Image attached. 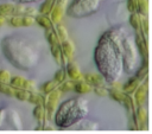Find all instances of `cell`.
<instances>
[{"label": "cell", "mask_w": 152, "mask_h": 134, "mask_svg": "<svg viewBox=\"0 0 152 134\" xmlns=\"http://www.w3.org/2000/svg\"><path fill=\"white\" fill-rule=\"evenodd\" d=\"M147 74H148V65H147V63H144V64L139 68V70L137 71L135 77L141 82L142 79L147 78Z\"/></svg>", "instance_id": "27"}, {"label": "cell", "mask_w": 152, "mask_h": 134, "mask_svg": "<svg viewBox=\"0 0 152 134\" xmlns=\"http://www.w3.org/2000/svg\"><path fill=\"white\" fill-rule=\"evenodd\" d=\"M75 82H76V81H72V79H70V81H65V79H64L62 83H59L58 89H59L62 92L72 91V90H74V87H75Z\"/></svg>", "instance_id": "25"}, {"label": "cell", "mask_w": 152, "mask_h": 134, "mask_svg": "<svg viewBox=\"0 0 152 134\" xmlns=\"http://www.w3.org/2000/svg\"><path fill=\"white\" fill-rule=\"evenodd\" d=\"M33 116L40 123H43V121L45 120V107L43 104H36V107L33 109Z\"/></svg>", "instance_id": "21"}, {"label": "cell", "mask_w": 152, "mask_h": 134, "mask_svg": "<svg viewBox=\"0 0 152 134\" xmlns=\"http://www.w3.org/2000/svg\"><path fill=\"white\" fill-rule=\"evenodd\" d=\"M137 12L141 15H147V13H148V1L147 0H137Z\"/></svg>", "instance_id": "23"}, {"label": "cell", "mask_w": 152, "mask_h": 134, "mask_svg": "<svg viewBox=\"0 0 152 134\" xmlns=\"http://www.w3.org/2000/svg\"><path fill=\"white\" fill-rule=\"evenodd\" d=\"M27 101H28L30 103L34 104V106H36V104H43V106H44V103H45V97H44L42 94L30 91V95H28Z\"/></svg>", "instance_id": "20"}, {"label": "cell", "mask_w": 152, "mask_h": 134, "mask_svg": "<svg viewBox=\"0 0 152 134\" xmlns=\"http://www.w3.org/2000/svg\"><path fill=\"white\" fill-rule=\"evenodd\" d=\"M61 50H62V53L63 56L65 57L66 60H71L74 58V52H75V46L74 44L69 40V39H65V40H62L61 42Z\"/></svg>", "instance_id": "9"}, {"label": "cell", "mask_w": 152, "mask_h": 134, "mask_svg": "<svg viewBox=\"0 0 152 134\" xmlns=\"http://www.w3.org/2000/svg\"><path fill=\"white\" fill-rule=\"evenodd\" d=\"M23 88L28 90V91H33L36 89V84H34V81L32 79H25L24 81V84H23Z\"/></svg>", "instance_id": "37"}, {"label": "cell", "mask_w": 152, "mask_h": 134, "mask_svg": "<svg viewBox=\"0 0 152 134\" xmlns=\"http://www.w3.org/2000/svg\"><path fill=\"white\" fill-rule=\"evenodd\" d=\"M135 117L138 120V123H139V129H141L142 125H146L147 123V120H148V116H147V110L142 107V106H138L137 110H135Z\"/></svg>", "instance_id": "15"}, {"label": "cell", "mask_w": 152, "mask_h": 134, "mask_svg": "<svg viewBox=\"0 0 152 134\" xmlns=\"http://www.w3.org/2000/svg\"><path fill=\"white\" fill-rule=\"evenodd\" d=\"M102 0H74L69 14L74 17H84L96 12Z\"/></svg>", "instance_id": "4"}, {"label": "cell", "mask_w": 152, "mask_h": 134, "mask_svg": "<svg viewBox=\"0 0 152 134\" xmlns=\"http://www.w3.org/2000/svg\"><path fill=\"white\" fill-rule=\"evenodd\" d=\"M55 1L56 0H44V2L40 5V8H39V13L40 14H49L55 5Z\"/></svg>", "instance_id": "24"}, {"label": "cell", "mask_w": 152, "mask_h": 134, "mask_svg": "<svg viewBox=\"0 0 152 134\" xmlns=\"http://www.w3.org/2000/svg\"><path fill=\"white\" fill-rule=\"evenodd\" d=\"M66 74H68V76H69V78L72 79V81L83 79V75H82V72L80 71L77 64H75V63H69V64L66 65Z\"/></svg>", "instance_id": "11"}, {"label": "cell", "mask_w": 152, "mask_h": 134, "mask_svg": "<svg viewBox=\"0 0 152 134\" xmlns=\"http://www.w3.org/2000/svg\"><path fill=\"white\" fill-rule=\"evenodd\" d=\"M122 39L119 32L112 30L102 34L95 50V62L107 81H116L121 72Z\"/></svg>", "instance_id": "1"}, {"label": "cell", "mask_w": 152, "mask_h": 134, "mask_svg": "<svg viewBox=\"0 0 152 134\" xmlns=\"http://www.w3.org/2000/svg\"><path fill=\"white\" fill-rule=\"evenodd\" d=\"M124 95H125V92L121 90V89H118V88H113V87H110V89H108V96L112 98V100H114V101H116V102H121V100L124 98Z\"/></svg>", "instance_id": "18"}, {"label": "cell", "mask_w": 152, "mask_h": 134, "mask_svg": "<svg viewBox=\"0 0 152 134\" xmlns=\"http://www.w3.org/2000/svg\"><path fill=\"white\" fill-rule=\"evenodd\" d=\"M8 24L12 27H21L23 23H21V15H12L8 20Z\"/></svg>", "instance_id": "32"}, {"label": "cell", "mask_w": 152, "mask_h": 134, "mask_svg": "<svg viewBox=\"0 0 152 134\" xmlns=\"http://www.w3.org/2000/svg\"><path fill=\"white\" fill-rule=\"evenodd\" d=\"M56 33H57V36H58V38H59L61 42L68 39V32H66V28L63 25H58L56 27Z\"/></svg>", "instance_id": "31"}, {"label": "cell", "mask_w": 152, "mask_h": 134, "mask_svg": "<svg viewBox=\"0 0 152 134\" xmlns=\"http://www.w3.org/2000/svg\"><path fill=\"white\" fill-rule=\"evenodd\" d=\"M50 46H51L50 50H51V55H52L53 59H55L59 65L65 64V63H66V59H65V57H64L63 53H62L61 45H59V44H55V45H50Z\"/></svg>", "instance_id": "13"}, {"label": "cell", "mask_w": 152, "mask_h": 134, "mask_svg": "<svg viewBox=\"0 0 152 134\" xmlns=\"http://www.w3.org/2000/svg\"><path fill=\"white\" fill-rule=\"evenodd\" d=\"M84 81L91 87H101L104 85V78L99 74H86L83 76Z\"/></svg>", "instance_id": "10"}, {"label": "cell", "mask_w": 152, "mask_h": 134, "mask_svg": "<svg viewBox=\"0 0 152 134\" xmlns=\"http://www.w3.org/2000/svg\"><path fill=\"white\" fill-rule=\"evenodd\" d=\"M91 90H93L94 94L97 95V96H101V97H103V96H108V89H106L104 85H101V87H94V89H91Z\"/></svg>", "instance_id": "35"}, {"label": "cell", "mask_w": 152, "mask_h": 134, "mask_svg": "<svg viewBox=\"0 0 152 134\" xmlns=\"http://www.w3.org/2000/svg\"><path fill=\"white\" fill-rule=\"evenodd\" d=\"M140 84V81L134 76V77H131L122 87H121V90L125 92V94H132L134 92V90L137 89V87Z\"/></svg>", "instance_id": "14"}, {"label": "cell", "mask_w": 152, "mask_h": 134, "mask_svg": "<svg viewBox=\"0 0 152 134\" xmlns=\"http://www.w3.org/2000/svg\"><path fill=\"white\" fill-rule=\"evenodd\" d=\"M14 6L15 5L10 4V2L0 4V15H2V17L12 15L13 14V11H14Z\"/></svg>", "instance_id": "22"}, {"label": "cell", "mask_w": 152, "mask_h": 134, "mask_svg": "<svg viewBox=\"0 0 152 134\" xmlns=\"http://www.w3.org/2000/svg\"><path fill=\"white\" fill-rule=\"evenodd\" d=\"M62 94L63 92L59 89H56V88L46 94L48 96H46L45 103H44V107H45V119L51 120L55 116V113L57 110V104H58V101H59Z\"/></svg>", "instance_id": "5"}, {"label": "cell", "mask_w": 152, "mask_h": 134, "mask_svg": "<svg viewBox=\"0 0 152 134\" xmlns=\"http://www.w3.org/2000/svg\"><path fill=\"white\" fill-rule=\"evenodd\" d=\"M45 38L46 40L49 42L50 45H55V44H61V40L56 33V31L53 28H50V30H45Z\"/></svg>", "instance_id": "19"}, {"label": "cell", "mask_w": 152, "mask_h": 134, "mask_svg": "<svg viewBox=\"0 0 152 134\" xmlns=\"http://www.w3.org/2000/svg\"><path fill=\"white\" fill-rule=\"evenodd\" d=\"M0 92H1V94H5L6 96L14 97V88H12V87H11L10 84H7V83L0 82Z\"/></svg>", "instance_id": "30"}, {"label": "cell", "mask_w": 152, "mask_h": 134, "mask_svg": "<svg viewBox=\"0 0 152 134\" xmlns=\"http://www.w3.org/2000/svg\"><path fill=\"white\" fill-rule=\"evenodd\" d=\"M43 129H52V127H51V126H49V125H46V126H44V127H43Z\"/></svg>", "instance_id": "40"}, {"label": "cell", "mask_w": 152, "mask_h": 134, "mask_svg": "<svg viewBox=\"0 0 152 134\" xmlns=\"http://www.w3.org/2000/svg\"><path fill=\"white\" fill-rule=\"evenodd\" d=\"M135 47L138 49L139 53L141 55V57L144 58V62L147 63V56H148V43L146 37L140 32V31H135Z\"/></svg>", "instance_id": "6"}, {"label": "cell", "mask_w": 152, "mask_h": 134, "mask_svg": "<svg viewBox=\"0 0 152 134\" xmlns=\"http://www.w3.org/2000/svg\"><path fill=\"white\" fill-rule=\"evenodd\" d=\"M57 85H58V83H57L55 79L48 81V82H45V83L42 85L40 91H42L43 94H48V92H50L51 90H53L55 88H57Z\"/></svg>", "instance_id": "28"}, {"label": "cell", "mask_w": 152, "mask_h": 134, "mask_svg": "<svg viewBox=\"0 0 152 134\" xmlns=\"http://www.w3.org/2000/svg\"><path fill=\"white\" fill-rule=\"evenodd\" d=\"M66 5H63L61 2H57L55 1V5L51 9V12L49 13L50 14V19L53 24H59L62 21V18L64 15V8H65Z\"/></svg>", "instance_id": "7"}, {"label": "cell", "mask_w": 152, "mask_h": 134, "mask_svg": "<svg viewBox=\"0 0 152 134\" xmlns=\"http://www.w3.org/2000/svg\"><path fill=\"white\" fill-rule=\"evenodd\" d=\"M30 95V91L24 89V88H19V89H14V97L18 98L19 101H27Z\"/></svg>", "instance_id": "26"}, {"label": "cell", "mask_w": 152, "mask_h": 134, "mask_svg": "<svg viewBox=\"0 0 152 134\" xmlns=\"http://www.w3.org/2000/svg\"><path fill=\"white\" fill-rule=\"evenodd\" d=\"M122 64L124 70L131 74L137 66V47L129 37L122 39Z\"/></svg>", "instance_id": "3"}, {"label": "cell", "mask_w": 152, "mask_h": 134, "mask_svg": "<svg viewBox=\"0 0 152 134\" xmlns=\"http://www.w3.org/2000/svg\"><path fill=\"white\" fill-rule=\"evenodd\" d=\"M24 81L25 78L21 77V76H14V77H11L10 79V85L14 89H19V88H23V84H24Z\"/></svg>", "instance_id": "29"}, {"label": "cell", "mask_w": 152, "mask_h": 134, "mask_svg": "<svg viewBox=\"0 0 152 134\" xmlns=\"http://www.w3.org/2000/svg\"><path fill=\"white\" fill-rule=\"evenodd\" d=\"M4 24H5V17L0 15V26H2Z\"/></svg>", "instance_id": "39"}, {"label": "cell", "mask_w": 152, "mask_h": 134, "mask_svg": "<svg viewBox=\"0 0 152 134\" xmlns=\"http://www.w3.org/2000/svg\"><path fill=\"white\" fill-rule=\"evenodd\" d=\"M127 9L129 13L137 12V0H127Z\"/></svg>", "instance_id": "38"}, {"label": "cell", "mask_w": 152, "mask_h": 134, "mask_svg": "<svg viewBox=\"0 0 152 134\" xmlns=\"http://www.w3.org/2000/svg\"><path fill=\"white\" fill-rule=\"evenodd\" d=\"M88 108H87V101L83 98H71L69 101L63 102L58 110L55 113V120L56 125L66 128L75 123V121L84 117L87 115Z\"/></svg>", "instance_id": "2"}, {"label": "cell", "mask_w": 152, "mask_h": 134, "mask_svg": "<svg viewBox=\"0 0 152 134\" xmlns=\"http://www.w3.org/2000/svg\"><path fill=\"white\" fill-rule=\"evenodd\" d=\"M21 23L24 27H30L34 24V17L32 15H21Z\"/></svg>", "instance_id": "33"}, {"label": "cell", "mask_w": 152, "mask_h": 134, "mask_svg": "<svg viewBox=\"0 0 152 134\" xmlns=\"http://www.w3.org/2000/svg\"><path fill=\"white\" fill-rule=\"evenodd\" d=\"M91 85L90 84H88L86 81H82V79H80V81H76L75 82V87H74V90L77 92V94H88V92H90L91 91Z\"/></svg>", "instance_id": "16"}, {"label": "cell", "mask_w": 152, "mask_h": 134, "mask_svg": "<svg viewBox=\"0 0 152 134\" xmlns=\"http://www.w3.org/2000/svg\"><path fill=\"white\" fill-rule=\"evenodd\" d=\"M11 79V74L7 70H0V82L8 83Z\"/></svg>", "instance_id": "36"}, {"label": "cell", "mask_w": 152, "mask_h": 134, "mask_svg": "<svg viewBox=\"0 0 152 134\" xmlns=\"http://www.w3.org/2000/svg\"><path fill=\"white\" fill-rule=\"evenodd\" d=\"M34 23H37L40 27H43L44 30H50L53 28V23L51 21L50 17L48 14H38L34 17Z\"/></svg>", "instance_id": "12"}, {"label": "cell", "mask_w": 152, "mask_h": 134, "mask_svg": "<svg viewBox=\"0 0 152 134\" xmlns=\"http://www.w3.org/2000/svg\"><path fill=\"white\" fill-rule=\"evenodd\" d=\"M65 70L64 69H59V70H57L56 72H55V76H53V79L59 84V83H62L64 79H65Z\"/></svg>", "instance_id": "34"}, {"label": "cell", "mask_w": 152, "mask_h": 134, "mask_svg": "<svg viewBox=\"0 0 152 134\" xmlns=\"http://www.w3.org/2000/svg\"><path fill=\"white\" fill-rule=\"evenodd\" d=\"M147 91H148V84H147V82L145 84H139L137 87V89L134 90V103H135V107L142 106V103L146 100Z\"/></svg>", "instance_id": "8"}, {"label": "cell", "mask_w": 152, "mask_h": 134, "mask_svg": "<svg viewBox=\"0 0 152 134\" xmlns=\"http://www.w3.org/2000/svg\"><path fill=\"white\" fill-rule=\"evenodd\" d=\"M129 24L135 31H140V24H141V14L138 12H133L129 15Z\"/></svg>", "instance_id": "17"}]
</instances>
